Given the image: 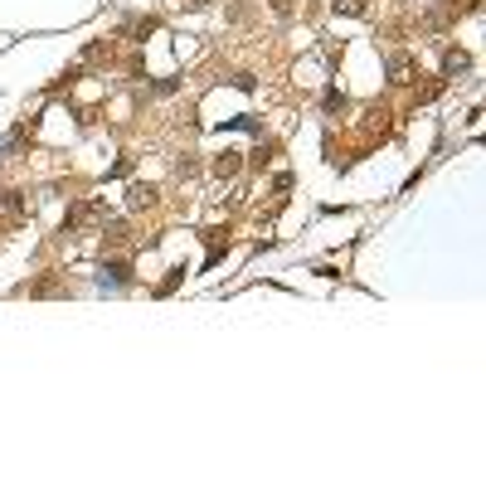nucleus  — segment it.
<instances>
[{
    "instance_id": "12",
    "label": "nucleus",
    "mask_w": 486,
    "mask_h": 486,
    "mask_svg": "<svg viewBox=\"0 0 486 486\" xmlns=\"http://www.w3.org/2000/svg\"><path fill=\"white\" fill-rule=\"evenodd\" d=\"M229 127H239V132H263V127H258V122H253V117H234V122H229Z\"/></svg>"
},
{
    "instance_id": "9",
    "label": "nucleus",
    "mask_w": 486,
    "mask_h": 486,
    "mask_svg": "<svg viewBox=\"0 0 486 486\" xmlns=\"http://www.w3.org/2000/svg\"><path fill=\"white\" fill-rule=\"evenodd\" d=\"M331 10L336 15H365L369 5H365V0H331Z\"/></svg>"
},
{
    "instance_id": "14",
    "label": "nucleus",
    "mask_w": 486,
    "mask_h": 486,
    "mask_svg": "<svg viewBox=\"0 0 486 486\" xmlns=\"http://www.w3.org/2000/svg\"><path fill=\"white\" fill-rule=\"evenodd\" d=\"M462 10H467V15H476V10H481V0H462Z\"/></svg>"
},
{
    "instance_id": "7",
    "label": "nucleus",
    "mask_w": 486,
    "mask_h": 486,
    "mask_svg": "<svg viewBox=\"0 0 486 486\" xmlns=\"http://www.w3.org/2000/svg\"><path fill=\"white\" fill-rule=\"evenodd\" d=\"M127 204H132V209H146V204H156V190H151V185H132V190H127Z\"/></svg>"
},
{
    "instance_id": "6",
    "label": "nucleus",
    "mask_w": 486,
    "mask_h": 486,
    "mask_svg": "<svg viewBox=\"0 0 486 486\" xmlns=\"http://www.w3.org/2000/svg\"><path fill=\"white\" fill-rule=\"evenodd\" d=\"M102 243H107V248H122V243H127V224H122V219H107V224H102Z\"/></svg>"
},
{
    "instance_id": "11",
    "label": "nucleus",
    "mask_w": 486,
    "mask_h": 486,
    "mask_svg": "<svg viewBox=\"0 0 486 486\" xmlns=\"http://www.w3.org/2000/svg\"><path fill=\"white\" fill-rule=\"evenodd\" d=\"M180 278H185V267H171V278H166V282H160L156 292H160V297H166V292H175V287H180Z\"/></svg>"
},
{
    "instance_id": "13",
    "label": "nucleus",
    "mask_w": 486,
    "mask_h": 486,
    "mask_svg": "<svg viewBox=\"0 0 486 486\" xmlns=\"http://www.w3.org/2000/svg\"><path fill=\"white\" fill-rule=\"evenodd\" d=\"M180 5H185V10H204V5H209V0H180Z\"/></svg>"
},
{
    "instance_id": "3",
    "label": "nucleus",
    "mask_w": 486,
    "mask_h": 486,
    "mask_svg": "<svg viewBox=\"0 0 486 486\" xmlns=\"http://www.w3.org/2000/svg\"><path fill=\"white\" fill-rule=\"evenodd\" d=\"M102 282H112V287H127V282H132V263H122V258L102 263Z\"/></svg>"
},
{
    "instance_id": "5",
    "label": "nucleus",
    "mask_w": 486,
    "mask_h": 486,
    "mask_svg": "<svg viewBox=\"0 0 486 486\" xmlns=\"http://www.w3.org/2000/svg\"><path fill=\"white\" fill-rule=\"evenodd\" d=\"M409 73H413L409 53H389V83H409Z\"/></svg>"
},
{
    "instance_id": "2",
    "label": "nucleus",
    "mask_w": 486,
    "mask_h": 486,
    "mask_svg": "<svg viewBox=\"0 0 486 486\" xmlns=\"http://www.w3.org/2000/svg\"><path fill=\"white\" fill-rule=\"evenodd\" d=\"M243 171V156L239 151H224V156H214V175H219V180H234Z\"/></svg>"
},
{
    "instance_id": "8",
    "label": "nucleus",
    "mask_w": 486,
    "mask_h": 486,
    "mask_svg": "<svg viewBox=\"0 0 486 486\" xmlns=\"http://www.w3.org/2000/svg\"><path fill=\"white\" fill-rule=\"evenodd\" d=\"M20 209H25L20 190H0V214H10V219H20Z\"/></svg>"
},
{
    "instance_id": "10",
    "label": "nucleus",
    "mask_w": 486,
    "mask_h": 486,
    "mask_svg": "<svg viewBox=\"0 0 486 486\" xmlns=\"http://www.w3.org/2000/svg\"><path fill=\"white\" fill-rule=\"evenodd\" d=\"M321 107H326V112H345V97H341L336 88H326V97H321Z\"/></svg>"
},
{
    "instance_id": "1",
    "label": "nucleus",
    "mask_w": 486,
    "mask_h": 486,
    "mask_svg": "<svg viewBox=\"0 0 486 486\" xmlns=\"http://www.w3.org/2000/svg\"><path fill=\"white\" fill-rule=\"evenodd\" d=\"M93 224H102V199H83V204H73V209H69V219H64V234H83V229H93Z\"/></svg>"
},
{
    "instance_id": "4",
    "label": "nucleus",
    "mask_w": 486,
    "mask_h": 486,
    "mask_svg": "<svg viewBox=\"0 0 486 486\" xmlns=\"http://www.w3.org/2000/svg\"><path fill=\"white\" fill-rule=\"evenodd\" d=\"M467 69H472V59H467L462 49H448V53H443V78H462Z\"/></svg>"
}]
</instances>
